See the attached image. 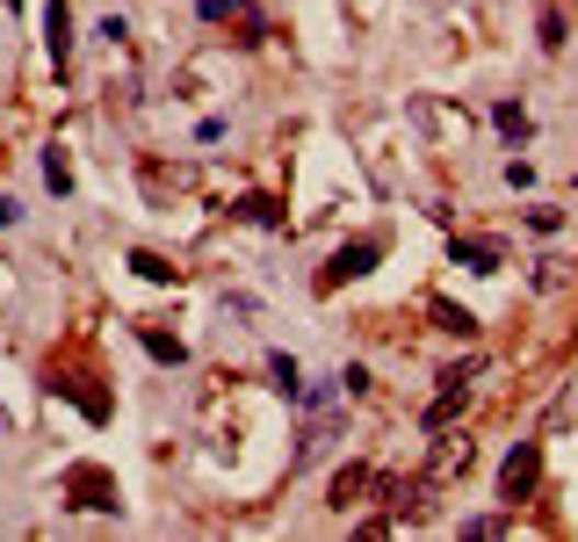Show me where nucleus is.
Instances as JSON below:
<instances>
[{
  "label": "nucleus",
  "mask_w": 578,
  "mask_h": 542,
  "mask_svg": "<svg viewBox=\"0 0 578 542\" xmlns=\"http://www.w3.org/2000/svg\"><path fill=\"white\" fill-rule=\"evenodd\" d=\"M376 261H384V239H354V246H340L333 261H326V275H318V290H340V282L369 275Z\"/></svg>",
  "instance_id": "1"
},
{
  "label": "nucleus",
  "mask_w": 578,
  "mask_h": 542,
  "mask_svg": "<svg viewBox=\"0 0 578 542\" xmlns=\"http://www.w3.org/2000/svg\"><path fill=\"white\" fill-rule=\"evenodd\" d=\"M535 471H543V449H535V441H521V449L507 455V471H499V499H507V507H521L528 492H535Z\"/></svg>",
  "instance_id": "2"
},
{
  "label": "nucleus",
  "mask_w": 578,
  "mask_h": 542,
  "mask_svg": "<svg viewBox=\"0 0 578 542\" xmlns=\"http://www.w3.org/2000/svg\"><path fill=\"white\" fill-rule=\"evenodd\" d=\"M471 463H477L471 434H449V427H441V434H434V455H427V485H441V477H463Z\"/></svg>",
  "instance_id": "3"
},
{
  "label": "nucleus",
  "mask_w": 578,
  "mask_h": 542,
  "mask_svg": "<svg viewBox=\"0 0 578 542\" xmlns=\"http://www.w3.org/2000/svg\"><path fill=\"white\" fill-rule=\"evenodd\" d=\"M66 492H72V507H116V477L94 471V463H80V471H66Z\"/></svg>",
  "instance_id": "4"
},
{
  "label": "nucleus",
  "mask_w": 578,
  "mask_h": 542,
  "mask_svg": "<svg viewBox=\"0 0 578 542\" xmlns=\"http://www.w3.org/2000/svg\"><path fill=\"white\" fill-rule=\"evenodd\" d=\"M463 398H471V376H449V369H441V391H434V405L420 413V427H427V434H441V427L463 413Z\"/></svg>",
  "instance_id": "5"
},
{
  "label": "nucleus",
  "mask_w": 578,
  "mask_h": 542,
  "mask_svg": "<svg viewBox=\"0 0 578 542\" xmlns=\"http://www.w3.org/2000/svg\"><path fill=\"white\" fill-rule=\"evenodd\" d=\"M44 44H52V66L66 72L72 66V15H66V0H52V8H44Z\"/></svg>",
  "instance_id": "6"
},
{
  "label": "nucleus",
  "mask_w": 578,
  "mask_h": 542,
  "mask_svg": "<svg viewBox=\"0 0 578 542\" xmlns=\"http://www.w3.org/2000/svg\"><path fill=\"white\" fill-rule=\"evenodd\" d=\"M456 261L477 268V275H491V268L507 261V246H499V239H456Z\"/></svg>",
  "instance_id": "7"
},
{
  "label": "nucleus",
  "mask_w": 578,
  "mask_h": 542,
  "mask_svg": "<svg viewBox=\"0 0 578 542\" xmlns=\"http://www.w3.org/2000/svg\"><path fill=\"white\" fill-rule=\"evenodd\" d=\"M138 340H145V354H152V362H167V369L189 362V348H181V340H167L159 326H138Z\"/></svg>",
  "instance_id": "8"
},
{
  "label": "nucleus",
  "mask_w": 578,
  "mask_h": 542,
  "mask_svg": "<svg viewBox=\"0 0 578 542\" xmlns=\"http://www.w3.org/2000/svg\"><path fill=\"white\" fill-rule=\"evenodd\" d=\"M369 485H376V477H369V471H354V463H348V471L333 477V507H348L354 492H369Z\"/></svg>",
  "instance_id": "9"
},
{
  "label": "nucleus",
  "mask_w": 578,
  "mask_h": 542,
  "mask_svg": "<svg viewBox=\"0 0 578 542\" xmlns=\"http://www.w3.org/2000/svg\"><path fill=\"white\" fill-rule=\"evenodd\" d=\"M491 123H499L507 138H528V109L521 102H499V109H491Z\"/></svg>",
  "instance_id": "10"
},
{
  "label": "nucleus",
  "mask_w": 578,
  "mask_h": 542,
  "mask_svg": "<svg viewBox=\"0 0 578 542\" xmlns=\"http://www.w3.org/2000/svg\"><path fill=\"white\" fill-rule=\"evenodd\" d=\"M434 326H441V332H463V340H471L477 318H471V312H456V304H434Z\"/></svg>",
  "instance_id": "11"
},
{
  "label": "nucleus",
  "mask_w": 578,
  "mask_h": 542,
  "mask_svg": "<svg viewBox=\"0 0 578 542\" xmlns=\"http://www.w3.org/2000/svg\"><path fill=\"white\" fill-rule=\"evenodd\" d=\"M131 268H138V275H145V282H174V268L159 261V253H145V246H138V253H131Z\"/></svg>",
  "instance_id": "12"
},
{
  "label": "nucleus",
  "mask_w": 578,
  "mask_h": 542,
  "mask_svg": "<svg viewBox=\"0 0 578 542\" xmlns=\"http://www.w3.org/2000/svg\"><path fill=\"white\" fill-rule=\"evenodd\" d=\"M239 217H253V225H282V211L268 203V195H246V203H239Z\"/></svg>",
  "instance_id": "13"
},
{
  "label": "nucleus",
  "mask_w": 578,
  "mask_h": 542,
  "mask_svg": "<svg viewBox=\"0 0 578 542\" xmlns=\"http://www.w3.org/2000/svg\"><path fill=\"white\" fill-rule=\"evenodd\" d=\"M44 181H52V195H66V189H72V167L52 153V159H44Z\"/></svg>",
  "instance_id": "14"
},
{
  "label": "nucleus",
  "mask_w": 578,
  "mask_h": 542,
  "mask_svg": "<svg viewBox=\"0 0 578 542\" xmlns=\"http://www.w3.org/2000/svg\"><path fill=\"white\" fill-rule=\"evenodd\" d=\"M543 52H564V15L557 8H543Z\"/></svg>",
  "instance_id": "15"
},
{
  "label": "nucleus",
  "mask_w": 578,
  "mask_h": 542,
  "mask_svg": "<svg viewBox=\"0 0 578 542\" xmlns=\"http://www.w3.org/2000/svg\"><path fill=\"white\" fill-rule=\"evenodd\" d=\"M340 391H348V398H362V391H369V369L348 362V369H340Z\"/></svg>",
  "instance_id": "16"
},
{
  "label": "nucleus",
  "mask_w": 578,
  "mask_h": 542,
  "mask_svg": "<svg viewBox=\"0 0 578 542\" xmlns=\"http://www.w3.org/2000/svg\"><path fill=\"white\" fill-rule=\"evenodd\" d=\"M195 8H203V22H225V15H239L246 0H195Z\"/></svg>",
  "instance_id": "17"
},
{
  "label": "nucleus",
  "mask_w": 578,
  "mask_h": 542,
  "mask_svg": "<svg viewBox=\"0 0 578 542\" xmlns=\"http://www.w3.org/2000/svg\"><path fill=\"white\" fill-rule=\"evenodd\" d=\"M268 369H275V384L290 391V398H297V362H290V354H275V362H268Z\"/></svg>",
  "instance_id": "18"
},
{
  "label": "nucleus",
  "mask_w": 578,
  "mask_h": 542,
  "mask_svg": "<svg viewBox=\"0 0 578 542\" xmlns=\"http://www.w3.org/2000/svg\"><path fill=\"white\" fill-rule=\"evenodd\" d=\"M15 217H22V211H15V195H0V232L15 225Z\"/></svg>",
  "instance_id": "19"
},
{
  "label": "nucleus",
  "mask_w": 578,
  "mask_h": 542,
  "mask_svg": "<svg viewBox=\"0 0 578 542\" xmlns=\"http://www.w3.org/2000/svg\"><path fill=\"white\" fill-rule=\"evenodd\" d=\"M0 8H15V0H0Z\"/></svg>",
  "instance_id": "20"
}]
</instances>
